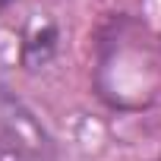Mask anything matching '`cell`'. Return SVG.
Masks as SVG:
<instances>
[{
    "label": "cell",
    "mask_w": 161,
    "mask_h": 161,
    "mask_svg": "<svg viewBox=\"0 0 161 161\" xmlns=\"http://www.w3.org/2000/svg\"><path fill=\"white\" fill-rule=\"evenodd\" d=\"M10 3H13V0H0V10H7V7H10Z\"/></svg>",
    "instance_id": "obj_1"
}]
</instances>
